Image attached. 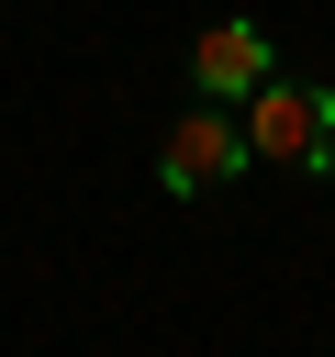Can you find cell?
<instances>
[{
	"label": "cell",
	"instance_id": "cell-3",
	"mask_svg": "<svg viewBox=\"0 0 335 357\" xmlns=\"http://www.w3.org/2000/svg\"><path fill=\"white\" fill-rule=\"evenodd\" d=\"M268 78H279V45H268L257 22H201V33H190V100H223V112H246Z\"/></svg>",
	"mask_w": 335,
	"mask_h": 357
},
{
	"label": "cell",
	"instance_id": "cell-1",
	"mask_svg": "<svg viewBox=\"0 0 335 357\" xmlns=\"http://www.w3.org/2000/svg\"><path fill=\"white\" fill-rule=\"evenodd\" d=\"M246 156H257V167H290V178H335V89L268 78V89L246 100Z\"/></svg>",
	"mask_w": 335,
	"mask_h": 357
},
{
	"label": "cell",
	"instance_id": "cell-2",
	"mask_svg": "<svg viewBox=\"0 0 335 357\" xmlns=\"http://www.w3.org/2000/svg\"><path fill=\"white\" fill-rule=\"evenodd\" d=\"M223 178H246V112L190 100V112L156 134V190H168V201H201V190H223Z\"/></svg>",
	"mask_w": 335,
	"mask_h": 357
}]
</instances>
